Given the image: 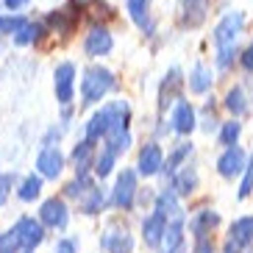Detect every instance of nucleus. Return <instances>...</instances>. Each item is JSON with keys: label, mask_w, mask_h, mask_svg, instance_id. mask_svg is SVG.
I'll use <instances>...</instances> for the list:
<instances>
[{"label": "nucleus", "mask_w": 253, "mask_h": 253, "mask_svg": "<svg viewBox=\"0 0 253 253\" xmlns=\"http://www.w3.org/2000/svg\"><path fill=\"white\" fill-rule=\"evenodd\" d=\"M245 28V14L242 11H231L220 23L214 25V47H217V67L225 70L237 53V39Z\"/></svg>", "instance_id": "nucleus-1"}, {"label": "nucleus", "mask_w": 253, "mask_h": 253, "mask_svg": "<svg viewBox=\"0 0 253 253\" xmlns=\"http://www.w3.org/2000/svg\"><path fill=\"white\" fill-rule=\"evenodd\" d=\"M114 89V73L106 67H89L81 78V97L84 103H100L109 92Z\"/></svg>", "instance_id": "nucleus-2"}, {"label": "nucleus", "mask_w": 253, "mask_h": 253, "mask_svg": "<svg viewBox=\"0 0 253 253\" xmlns=\"http://www.w3.org/2000/svg\"><path fill=\"white\" fill-rule=\"evenodd\" d=\"M14 234L20 239V248L25 251H34L37 245H42V239H45V225L34 220V217H20L14 225Z\"/></svg>", "instance_id": "nucleus-3"}, {"label": "nucleus", "mask_w": 253, "mask_h": 253, "mask_svg": "<svg viewBox=\"0 0 253 253\" xmlns=\"http://www.w3.org/2000/svg\"><path fill=\"white\" fill-rule=\"evenodd\" d=\"M53 86H56V100L61 106H67L75 92V64H70V61L59 64L53 73Z\"/></svg>", "instance_id": "nucleus-4"}, {"label": "nucleus", "mask_w": 253, "mask_h": 253, "mask_svg": "<svg viewBox=\"0 0 253 253\" xmlns=\"http://www.w3.org/2000/svg\"><path fill=\"white\" fill-rule=\"evenodd\" d=\"M114 47V39L112 34L103 28V25H95V28L86 34V39H84V53L89 56V59H100V56H109Z\"/></svg>", "instance_id": "nucleus-5"}, {"label": "nucleus", "mask_w": 253, "mask_h": 253, "mask_svg": "<svg viewBox=\"0 0 253 253\" xmlns=\"http://www.w3.org/2000/svg\"><path fill=\"white\" fill-rule=\"evenodd\" d=\"M134 198H136V172L123 170L117 184H114V203H117L123 211H128V209L134 206Z\"/></svg>", "instance_id": "nucleus-6"}, {"label": "nucleus", "mask_w": 253, "mask_h": 253, "mask_svg": "<svg viewBox=\"0 0 253 253\" xmlns=\"http://www.w3.org/2000/svg\"><path fill=\"white\" fill-rule=\"evenodd\" d=\"M61 170H64V156H61V150L53 148V145L42 148V153L37 156V172L39 175H42V178H59Z\"/></svg>", "instance_id": "nucleus-7"}, {"label": "nucleus", "mask_w": 253, "mask_h": 253, "mask_svg": "<svg viewBox=\"0 0 253 253\" xmlns=\"http://www.w3.org/2000/svg\"><path fill=\"white\" fill-rule=\"evenodd\" d=\"M67 220H70V214H67V206H64L61 198H50L39 209V223L47 225V228H64Z\"/></svg>", "instance_id": "nucleus-8"}, {"label": "nucleus", "mask_w": 253, "mask_h": 253, "mask_svg": "<svg viewBox=\"0 0 253 253\" xmlns=\"http://www.w3.org/2000/svg\"><path fill=\"white\" fill-rule=\"evenodd\" d=\"M100 245H103V251H109V253H131L134 251V237L128 234V228L112 225V228L103 234Z\"/></svg>", "instance_id": "nucleus-9"}, {"label": "nucleus", "mask_w": 253, "mask_h": 253, "mask_svg": "<svg viewBox=\"0 0 253 253\" xmlns=\"http://www.w3.org/2000/svg\"><path fill=\"white\" fill-rule=\"evenodd\" d=\"M245 153H242V148H225V153L220 159H217V170H220V175L223 178H234V175H239V172L245 170Z\"/></svg>", "instance_id": "nucleus-10"}, {"label": "nucleus", "mask_w": 253, "mask_h": 253, "mask_svg": "<svg viewBox=\"0 0 253 253\" xmlns=\"http://www.w3.org/2000/svg\"><path fill=\"white\" fill-rule=\"evenodd\" d=\"M164 231H167V220L164 214L153 211L150 217H145V223H142V239H145V245L148 248H159L164 239Z\"/></svg>", "instance_id": "nucleus-11"}, {"label": "nucleus", "mask_w": 253, "mask_h": 253, "mask_svg": "<svg viewBox=\"0 0 253 253\" xmlns=\"http://www.w3.org/2000/svg\"><path fill=\"white\" fill-rule=\"evenodd\" d=\"M162 167H164L162 148H159L156 142L145 145V148H142V153H139V172H142V175H156Z\"/></svg>", "instance_id": "nucleus-12"}, {"label": "nucleus", "mask_w": 253, "mask_h": 253, "mask_svg": "<svg viewBox=\"0 0 253 253\" xmlns=\"http://www.w3.org/2000/svg\"><path fill=\"white\" fill-rule=\"evenodd\" d=\"M172 128L178 134H189L195 128V109L189 100H178L175 103V112H172Z\"/></svg>", "instance_id": "nucleus-13"}, {"label": "nucleus", "mask_w": 253, "mask_h": 253, "mask_svg": "<svg viewBox=\"0 0 253 253\" xmlns=\"http://www.w3.org/2000/svg\"><path fill=\"white\" fill-rule=\"evenodd\" d=\"M181 11H184V25L198 28V25L206 20L209 0H181Z\"/></svg>", "instance_id": "nucleus-14"}, {"label": "nucleus", "mask_w": 253, "mask_h": 253, "mask_svg": "<svg viewBox=\"0 0 253 253\" xmlns=\"http://www.w3.org/2000/svg\"><path fill=\"white\" fill-rule=\"evenodd\" d=\"M195 186H198V172L189 170V167H184V170L172 172V184H170V192H175L181 198V195H192Z\"/></svg>", "instance_id": "nucleus-15"}, {"label": "nucleus", "mask_w": 253, "mask_h": 253, "mask_svg": "<svg viewBox=\"0 0 253 253\" xmlns=\"http://www.w3.org/2000/svg\"><path fill=\"white\" fill-rule=\"evenodd\" d=\"M92 156H95V145H92L89 139H84V142H78V145H75L73 164H75V172H78V175H86V172H89Z\"/></svg>", "instance_id": "nucleus-16"}, {"label": "nucleus", "mask_w": 253, "mask_h": 253, "mask_svg": "<svg viewBox=\"0 0 253 253\" xmlns=\"http://www.w3.org/2000/svg\"><path fill=\"white\" fill-rule=\"evenodd\" d=\"M128 14L139 25L142 31H153V20H150V0H128Z\"/></svg>", "instance_id": "nucleus-17"}, {"label": "nucleus", "mask_w": 253, "mask_h": 253, "mask_svg": "<svg viewBox=\"0 0 253 253\" xmlns=\"http://www.w3.org/2000/svg\"><path fill=\"white\" fill-rule=\"evenodd\" d=\"M231 242H237V245L248 248L253 242V217H239V220H234V225H231Z\"/></svg>", "instance_id": "nucleus-18"}, {"label": "nucleus", "mask_w": 253, "mask_h": 253, "mask_svg": "<svg viewBox=\"0 0 253 253\" xmlns=\"http://www.w3.org/2000/svg\"><path fill=\"white\" fill-rule=\"evenodd\" d=\"M217 223H220V217H217L214 211H198V214L189 220V231H192L195 237H206Z\"/></svg>", "instance_id": "nucleus-19"}, {"label": "nucleus", "mask_w": 253, "mask_h": 253, "mask_svg": "<svg viewBox=\"0 0 253 253\" xmlns=\"http://www.w3.org/2000/svg\"><path fill=\"white\" fill-rule=\"evenodd\" d=\"M209 86H211V73H209L203 64H198V67L192 70V75H189V89H192L195 95H203Z\"/></svg>", "instance_id": "nucleus-20"}, {"label": "nucleus", "mask_w": 253, "mask_h": 253, "mask_svg": "<svg viewBox=\"0 0 253 253\" xmlns=\"http://www.w3.org/2000/svg\"><path fill=\"white\" fill-rule=\"evenodd\" d=\"M39 37H42V25H39V23H28V20H25V23L17 28L14 42H17V45H31V42H37Z\"/></svg>", "instance_id": "nucleus-21"}, {"label": "nucleus", "mask_w": 253, "mask_h": 253, "mask_svg": "<svg viewBox=\"0 0 253 253\" xmlns=\"http://www.w3.org/2000/svg\"><path fill=\"white\" fill-rule=\"evenodd\" d=\"M114 162H117V153H114V150H109V148H103V153H100V156L95 159V164H92L97 178H106V175L114 170Z\"/></svg>", "instance_id": "nucleus-22"}, {"label": "nucleus", "mask_w": 253, "mask_h": 253, "mask_svg": "<svg viewBox=\"0 0 253 253\" xmlns=\"http://www.w3.org/2000/svg\"><path fill=\"white\" fill-rule=\"evenodd\" d=\"M39 192H42V175H28V178L23 181V186H20V201L31 203L34 198H39Z\"/></svg>", "instance_id": "nucleus-23"}, {"label": "nucleus", "mask_w": 253, "mask_h": 253, "mask_svg": "<svg viewBox=\"0 0 253 253\" xmlns=\"http://www.w3.org/2000/svg\"><path fill=\"white\" fill-rule=\"evenodd\" d=\"M225 109H228L234 117H239V114H245L248 103H245V92L239 89V86H234V89L225 95Z\"/></svg>", "instance_id": "nucleus-24"}, {"label": "nucleus", "mask_w": 253, "mask_h": 253, "mask_svg": "<svg viewBox=\"0 0 253 253\" xmlns=\"http://www.w3.org/2000/svg\"><path fill=\"white\" fill-rule=\"evenodd\" d=\"M73 23H75V14L67 17V8H59V11L50 14V25L56 31H61V34H70V31H73Z\"/></svg>", "instance_id": "nucleus-25"}, {"label": "nucleus", "mask_w": 253, "mask_h": 253, "mask_svg": "<svg viewBox=\"0 0 253 253\" xmlns=\"http://www.w3.org/2000/svg\"><path fill=\"white\" fill-rule=\"evenodd\" d=\"M239 134H242V126H239L237 120H231V123H225L223 131H220V142H223L225 148H234L239 139Z\"/></svg>", "instance_id": "nucleus-26"}, {"label": "nucleus", "mask_w": 253, "mask_h": 253, "mask_svg": "<svg viewBox=\"0 0 253 253\" xmlns=\"http://www.w3.org/2000/svg\"><path fill=\"white\" fill-rule=\"evenodd\" d=\"M189 153H192V145H186V142H184V145H178V148L172 150V156L167 159V167H164V170H167V172L172 175V172L178 170V167H181V162H184V159L189 156Z\"/></svg>", "instance_id": "nucleus-27"}, {"label": "nucleus", "mask_w": 253, "mask_h": 253, "mask_svg": "<svg viewBox=\"0 0 253 253\" xmlns=\"http://www.w3.org/2000/svg\"><path fill=\"white\" fill-rule=\"evenodd\" d=\"M178 75H181L178 70H172V73H170V86H167V84L162 86V106H170L172 100H175V86L181 84Z\"/></svg>", "instance_id": "nucleus-28"}, {"label": "nucleus", "mask_w": 253, "mask_h": 253, "mask_svg": "<svg viewBox=\"0 0 253 253\" xmlns=\"http://www.w3.org/2000/svg\"><path fill=\"white\" fill-rule=\"evenodd\" d=\"M17 251H20V239H17L14 228L0 234V253H17Z\"/></svg>", "instance_id": "nucleus-29"}, {"label": "nucleus", "mask_w": 253, "mask_h": 253, "mask_svg": "<svg viewBox=\"0 0 253 253\" xmlns=\"http://www.w3.org/2000/svg\"><path fill=\"white\" fill-rule=\"evenodd\" d=\"M251 192H253V156H251V162L245 164V178H242V186H239V198L245 201Z\"/></svg>", "instance_id": "nucleus-30"}, {"label": "nucleus", "mask_w": 253, "mask_h": 253, "mask_svg": "<svg viewBox=\"0 0 253 253\" xmlns=\"http://www.w3.org/2000/svg\"><path fill=\"white\" fill-rule=\"evenodd\" d=\"M11 184H14V175H8V172H0V206H3V203L8 201Z\"/></svg>", "instance_id": "nucleus-31"}, {"label": "nucleus", "mask_w": 253, "mask_h": 253, "mask_svg": "<svg viewBox=\"0 0 253 253\" xmlns=\"http://www.w3.org/2000/svg\"><path fill=\"white\" fill-rule=\"evenodd\" d=\"M53 253H78V242L75 239H59Z\"/></svg>", "instance_id": "nucleus-32"}, {"label": "nucleus", "mask_w": 253, "mask_h": 253, "mask_svg": "<svg viewBox=\"0 0 253 253\" xmlns=\"http://www.w3.org/2000/svg\"><path fill=\"white\" fill-rule=\"evenodd\" d=\"M192 253H214V242L209 237H198V242H195V251Z\"/></svg>", "instance_id": "nucleus-33"}, {"label": "nucleus", "mask_w": 253, "mask_h": 253, "mask_svg": "<svg viewBox=\"0 0 253 253\" xmlns=\"http://www.w3.org/2000/svg\"><path fill=\"white\" fill-rule=\"evenodd\" d=\"M242 67H245V70H253V42L248 45V50L242 53Z\"/></svg>", "instance_id": "nucleus-34"}, {"label": "nucleus", "mask_w": 253, "mask_h": 253, "mask_svg": "<svg viewBox=\"0 0 253 253\" xmlns=\"http://www.w3.org/2000/svg\"><path fill=\"white\" fill-rule=\"evenodd\" d=\"M31 0H3V6L8 8V11H17V8H23V6H28Z\"/></svg>", "instance_id": "nucleus-35"}, {"label": "nucleus", "mask_w": 253, "mask_h": 253, "mask_svg": "<svg viewBox=\"0 0 253 253\" xmlns=\"http://www.w3.org/2000/svg\"><path fill=\"white\" fill-rule=\"evenodd\" d=\"M242 251H245V248L237 245V242H231V239L225 242V253H242Z\"/></svg>", "instance_id": "nucleus-36"}, {"label": "nucleus", "mask_w": 253, "mask_h": 253, "mask_svg": "<svg viewBox=\"0 0 253 253\" xmlns=\"http://www.w3.org/2000/svg\"><path fill=\"white\" fill-rule=\"evenodd\" d=\"M25 253H34V251H25Z\"/></svg>", "instance_id": "nucleus-37"}]
</instances>
